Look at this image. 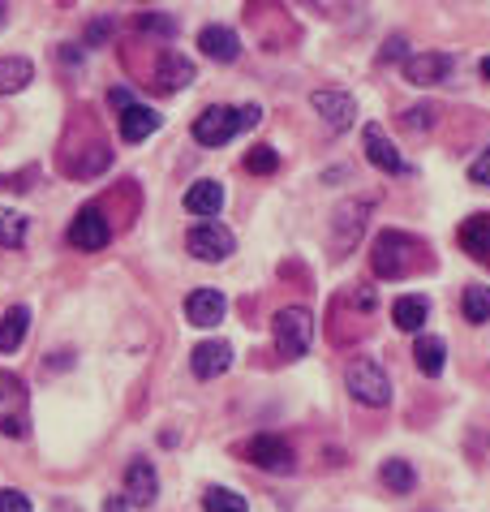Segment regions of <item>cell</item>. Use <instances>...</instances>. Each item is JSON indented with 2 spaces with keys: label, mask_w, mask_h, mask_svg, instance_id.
Instances as JSON below:
<instances>
[{
  "label": "cell",
  "mask_w": 490,
  "mask_h": 512,
  "mask_svg": "<svg viewBox=\"0 0 490 512\" xmlns=\"http://www.w3.org/2000/svg\"><path fill=\"white\" fill-rule=\"evenodd\" d=\"M258 117H263V108H258V104H245V108H224V104H215V108H207L203 117L194 121V142H203V147H224V142L233 138V134L258 125Z\"/></svg>",
  "instance_id": "cell-1"
},
{
  "label": "cell",
  "mask_w": 490,
  "mask_h": 512,
  "mask_svg": "<svg viewBox=\"0 0 490 512\" xmlns=\"http://www.w3.org/2000/svg\"><path fill=\"white\" fill-rule=\"evenodd\" d=\"M271 336H276V353L288 362L306 358L310 345H314V315L306 306H284L276 323H271Z\"/></svg>",
  "instance_id": "cell-2"
},
{
  "label": "cell",
  "mask_w": 490,
  "mask_h": 512,
  "mask_svg": "<svg viewBox=\"0 0 490 512\" xmlns=\"http://www.w3.org/2000/svg\"><path fill=\"white\" fill-rule=\"evenodd\" d=\"M344 388H349L357 405H370V409H383L392 401V379H387L383 362L374 358H353L349 371H344Z\"/></svg>",
  "instance_id": "cell-3"
},
{
  "label": "cell",
  "mask_w": 490,
  "mask_h": 512,
  "mask_svg": "<svg viewBox=\"0 0 490 512\" xmlns=\"http://www.w3.org/2000/svg\"><path fill=\"white\" fill-rule=\"evenodd\" d=\"M366 220H370V203L366 198H344L336 207V216H331V250H336V259L357 250V241L366 233Z\"/></svg>",
  "instance_id": "cell-4"
},
{
  "label": "cell",
  "mask_w": 490,
  "mask_h": 512,
  "mask_svg": "<svg viewBox=\"0 0 490 512\" xmlns=\"http://www.w3.org/2000/svg\"><path fill=\"white\" fill-rule=\"evenodd\" d=\"M409 250H413V237L396 233V229H383L374 237V250H370V267L379 280H400L409 272Z\"/></svg>",
  "instance_id": "cell-5"
},
{
  "label": "cell",
  "mask_w": 490,
  "mask_h": 512,
  "mask_svg": "<svg viewBox=\"0 0 490 512\" xmlns=\"http://www.w3.org/2000/svg\"><path fill=\"white\" fill-rule=\"evenodd\" d=\"M185 250H190L194 259H203V263H224L228 254L237 250V237L228 233L224 224L203 220V224H194V229L185 233Z\"/></svg>",
  "instance_id": "cell-6"
},
{
  "label": "cell",
  "mask_w": 490,
  "mask_h": 512,
  "mask_svg": "<svg viewBox=\"0 0 490 512\" xmlns=\"http://www.w3.org/2000/svg\"><path fill=\"white\" fill-rule=\"evenodd\" d=\"M245 457L258 469H267V474H293V461H297L288 439H280V435H254L250 444H245Z\"/></svg>",
  "instance_id": "cell-7"
},
{
  "label": "cell",
  "mask_w": 490,
  "mask_h": 512,
  "mask_svg": "<svg viewBox=\"0 0 490 512\" xmlns=\"http://www.w3.org/2000/svg\"><path fill=\"white\" fill-rule=\"evenodd\" d=\"M310 104H314V112L323 117L327 130H336V134H344V130H349V125L357 121V99H353L349 91H314Z\"/></svg>",
  "instance_id": "cell-8"
},
{
  "label": "cell",
  "mask_w": 490,
  "mask_h": 512,
  "mask_svg": "<svg viewBox=\"0 0 490 512\" xmlns=\"http://www.w3.org/2000/svg\"><path fill=\"white\" fill-rule=\"evenodd\" d=\"M108 241H112V229H108V220L99 207L78 211L74 224H69V246L74 250H104Z\"/></svg>",
  "instance_id": "cell-9"
},
{
  "label": "cell",
  "mask_w": 490,
  "mask_h": 512,
  "mask_svg": "<svg viewBox=\"0 0 490 512\" xmlns=\"http://www.w3.org/2000/svg\"><path fill=\"white\" fill-rule=\"evenodd\" d=\"M452 74V56L448 52H413L405 56V78L413 87H439Z\"/></svg>",
  "instance_id": "cell-10"
},
{
  "label": "cell",
  "mask_w": 490,
  "mask_h": 512,
  "mask_svg": "<svg viewBox=\"0 0 490 512\" xmlns=\"http://www.w3.org/2000/svg\"><path fill=\"white\" fill-rule=\"evenodd\" d=\"M362 147H366V155H370V164L383 168L387 177H400V173H405V155L396 151V142L387 138L383 125H366V130H362Z\"/></svg>",
  "instance_id": "cell-11"
},
{
  "label": "cell",
  "mask_w": 490,
  "mask_h": 512,
  "mask_svg": "<svg viewBox=\"0 0 490 512\" xmlns=\"http://www.w3.org/2000/svg\"><path fill=\"white\" fill-rule=\"evenodd\" d=\"M155 495H160V478H155L151 461H129L125 469V500L134 508H151Z\"/></svg>",
  "instance_id": "cell-12"
},
{
  "label": "cell",
  "mask_w": 490,
  "mask_h": 512,
  "mask_svg": "<svg viewBox=\"0 0 490 512\" xmlns=\"http://www.w3.org/2000/svg\"><path fill=\"white\" fill-rule=\"evenodd\" d=\"M190 366H194V375H198V379L224 375L228 366H233V345H228V340H203V345H194Z\"/></svg>",
  "instance_id": "cell-13"
},
{
  "label": "cell",
  "mask_w": 490,
  "mask_h": 512,
  "mask_svg": "<svg viewBox=\"0 0 490 512\" xmlns=\"http://www.w3.org/2000/svg\"><path fill=\"white\" fill-rule=\"evenodd\" d=\"M224 293L220 289H194L190 297H185V319H190L194 327H215V323H224Z\"/></svg>",
  "instance_id": "cell-14"
},
{
  "label": "cell",
  "mask_w": 490,
  "mask_h": 512,
  "mask_svg": "<svg viewBox=\"0 0 490 512\" xmlns=\"http://www.w3.org/2000/svg\"><path fill=\"white\" fill-rule=\"evenodd\" d=\"M198 48H203V56H211V61L233 65L241 56V39H237V31H228V26H203V31H198Z\"/></svg>",
  "instance_id": "cell-15"
},
{
  "label": "cell",
  "mask_w": 490,
  "mask_h": 512,
  "mask_svg": "<svg viewBox=\"0 0 490 512\" xmlns=\"http://www.w3.org/2000/svg\"><path fill=\"white\" fill-rule=\"evenodd\" d=\"M456 241L465 246V254H473L478 263L490 267V211H478V216H469L465 224H460Z\"/></svg>",
  "instance_id": "cell-16"
},
{
  "label": "cell",
  "mask_w": 490,
  "mask_h": 512,
  "mask_svg": "<svg viewBox=\"0 0 490 512\" xmlns=\"http://www.w3.org/2000/svg\"><path fill=\"white\" fill-rule=\"evenodd\" d=\"M194 82V61H185L181 52H164L160 65H155V87L160 91H181Z\"/></svg>",
  "instance_id": "cell-17"
},
{
  "label": "cell",
  "mask_w": 490,
  "mask_h": 512,
  "mask_svg": "<svg viewBox=\"0 0 490 512\" xmlns=\"http://www.w3.org/2000/svg\"><path fill=\"white\" fill-rule=\"evenodd\" d=\"M220 207H224V186L220 181H194V186L185 190V211H190V216L211 220V216H220Z\"/></svg>",
  "instance_id": "cell-18"
},
{
  "label": "cell",
  "mask_w": 490,
  "mask_h": 512,
  "mask_svg": "<svg viewBox=\"0 0 490 512\" xmlns=\"http://www.w3.org/2000/svg\"><path fill=\"white\" fill-rule=\"evenodd\" d=\"M155 130H160V112H155V108L129 104V108L121 112V138H125V142H142V138H151Z\"/></svg>",
  "instance_id": "cell-19"
},
{
  "label": "cell",
  "mask_w": 490,
  "mask_h": 512,
  "mask_svg": "<svg viewBox=\"0 0 490 512\" xmlns=\"http://www.w3.org/2000/svg\"><path fill=\"white\" fill-rule=\"evenodd\" d=\"M413 362H417V371L422 375H443V366H448V345H443L439 336H417V345H413Z\"/></svg>",
  "instance_id": "cell-20"
},
{
  "label": "cell",
  "mask_w": 490,
  "mask_h": 512,
  "mask_svg": "<svg viewBox=\"0 0 490 512\" xmlns=\"http://www.w3.org/2000/svg\"><path fill=\"white\" fill-rule=\"evenodd\" d=\"M26 332H31V310L26 306L5 310V319H0V353H18Z\"/></svg>",
  "instance_id": "cell-21"
},
{
  "label": "cell",
  "mask_w": 490,
  "mask_h": 512,
  "mask_svg": "<svg viewBox=\"0 0 490 512\" xmlns=\"http://www.w3.org/2000/svg\"><path fill=\"white\" fill-rule=\"evenodd\" d=\"M426 315H430V302H426V297H417V293L396 297V306H392V319H396L400 332H422Z\"/></svg>",
  "instance_id": "cell-22"
},
{
  "label": "cell",
  "mask_w": 490,
  "mask_h": 512,
  "mask_svg": "<svg viewBox=\"0 0 490 512\" xmlns=\"http://www.w3.org/2000/svg\"><path fill=\"white\" fill-rule=\"evenodd\" d=\"M31 78H35V65L26 56H0V95L22 91Z\"/></svg>",
  "instance_id": "cell-23"
},
{
  "label": "cell",
  "mask_w": 490,
  "mask_h": 512,
  "mask_svg": "<svg viewBox=\"0 0 490 512\" xmlns=\"http://www.w3.org/2000/svg\"><path fill=\"white\" fill-rule=\"evenodd\" d=\"M379 482H383L387 491H396V495H409V491L417 487V469H413L409 461L392 457V461H383V469H379Z\"/></svg>",
  "instance_id": "cell-24"
},
{
  "label": "cell",
  "mask_w": 490,
  "mask_h": 512,
  "mask_svg": "<svg viewBox=\"0 0 490 512\" xmlns=\"http://www.w3.org/2000/svg\"><path fill=\"white\" fill-rule=\"evenodd\" d=\"M203 508L207 512H250L245 495H237L233 487H207L203 491Z\"/></svg>",
  "instance_id": "cell-25"
},
{
  "label": "cell",
  "mask_w": 490,
  "mask_h": 512,
  "mask_svg": "<svg viewBox=\"0 0 490 512\" xmlns=\"http://www.w3.org/2000/svg\"><path fill=\"white\" fill-rule=\"evenodd\" d=\"M460 310H465L469 323H486L490 319V289L486 284H469L465 297H460Z\"/></svg>",
  "instance_id": "cell-26"
},
{
  "label": "cell",
  "mask_w": 490,
  "mask_h": 512,
  "mask_svg": "<svg viewBox=\"0 0 490 512\" xmlns=\"http://www.w3.org/2000/svg\"><path fill=\"white\" fill-rule=\"evenodd\" d=\"M22 241H26V216L0 207V246H5V250H18Z\"/></svg>",
  "instance_id": "cell-27"
},
{
  "label": "cell",
  "mask_w": 490,
  "mask_h": 512,
  "mask_svg": "<svg viewBox=\"0 0 490 512\" xmlns=\"http://www.w3.org/2000/svg\"><path fill=\"white\" fill-rule=\"evenodd\" d=\"M245 168H250V173H258V177L276 173V168H280V155H276V147H254L250 155H245Z\"/></svg>",
  "instance_id": "cell-28"
},
{
  "label": "cell",
  "mask_w": 490,
  "mask_h": 512,
  "mask_svg": "<svg viewBox=\"0 0 490 512\" xmlns=\"http://www.w3.org/2000/svg\"><path fill=\"white\" fill-rule=\"evenodd\" d=\"M138 31H147V35H177V22H172L168 13H142Z\"/></svg>",
  "instance_id": "cell-29"
},
{
  "label": "cell",
  "mask_w": 490,
  "mask_h": 512,
  "mask_svg": "<svg viewBox=\"0 0 490 512\" xmlns=\"http://www.w3.org/2000/svg\"><path fill=\"white\" fill-rule=\"evenodd\" d=\"M435 121H439V112L430 108V104H417V108L405 112V125H409V130H430Z\"/></svg>",
  "instance_id": "cell-30"
},
{
  "label": "cell",
  "mask_w": 490,
  "mask_h": 512,
  "mask_svg": "<svg viewBox=\"0 0 490 512\" xmlns=\"http://www.w3.org/2000/svg\"><path fill=\"white\" fill-rule=\"evenodd\" d=\"M0 512H35L22 491H0Z\"/></svg>",
  "instance_id": "cell-31"
},
{
  "label": "cell",
  "mask_w": 490,
  "mask_h": 512,
  "mask_svg": "<svg viewBox=\"0 0 490 512\" xmlns=\"http://www.w3.org/2000/svg\"><path fill=\"white\" fill-rule=\"evenodd\" d=\"M469 181H473V186H490V147L478 155V160H473V168H469Z\"/></svg>",
  "instance_id": "cell-32"
},
{
  "label": "cell",
  "mask_w": 490,
  "mask_h": 512,
  "mask_svg": "<svg viewBox=\"0 0 490 512\" xmlns=\"http://www.w3.org/2000/svg\"><path fill=\"white\" fill-rule=\"evenodd\" d=\"M108 31H112V18H99L95 26H91V35H86V44H104V39H108Z\"/></svg>",
  "instance_id": "cell-33"
},
{
  "label": "cell",
  "mask_w": 490,
  "mask_h": 512,
  "mask_svg": "<svg viewBox=\"0 0 490 512\" xmlns=\"http://www.w3.org/2000/svg\"><path fill=\"white\" fill-rule=\"evenodd\" d=\"M405 39H400V35H392V39H387V44H383V61H400V56H405Z\"/></svg>",
  "instance_id": "cell-34"
},
{
  "label": "cell",
  "mask_w": 490,
  "mask_h": 512,
  "mask_svg": "<svg viewBox=\"0 0 490 512\" xmlns=\"http://www.w3.org/2000/svg\"><path fill=\"white\" fill-rule=\"evenodd\" d=\"M104 512H129V500H125V495H108V500H104Z\"/></svg>",
  "instance_id": "cell-35"
},
{
  "label": "cell",
  "mask_w": 490,
  "mask_h": 512,
  "mask_svg": "<svg viewBox=\"0 0 490 512\" xmlns=\"http://www.w3.org/2000/svg\"><path fill=\"white\" fill-rule=\"evenodd\" d=\"M478 69H482V78H486V82H490V56H486V61H482V65H478Z\"/></svg>",
  "instance_id": "cell-36"
},
{
  "label": "cell",
  "mask_w": 490,
  "mask_h": 512,
  "mask_svg": "<svg viewBox=\"0 0 490 512\" xmlns=\"http://www.w3.org/2000/svg\"><path fill=\"white\" fill-rule=\"evenodd\" d=\"M0 26H5V0H0Z\"/></svg>",
  "instance_id": "cell-37"
},
{
  "label": "cell",
  "mask_w": 490,
  "mask_h": 512,
  "mask_svg": "<svg viewBox=\"0 0 490 512\" xmlns=\"http://www.w3.org/2000/svg\"><path fill=\"white\" fill-rule=\"evenodd\" d=\"M0 383H5V375H0ZM0 396H5V392H0Z\"/></svg>",
  "instance_id": "cell-38"
}]
</instances>
